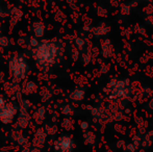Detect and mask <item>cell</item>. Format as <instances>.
<instances>
[{
    "mask_svg": "<svg viewBox=\"0 0 153 152\" xmlns=\"http://www.w3.org/2000/svg\"><path fill=\"white\" fill-rule=\"evenodd\" d=\"M40 96H41V98H42V101L46 102V101H48L49 99H51V97H52V92H51V90L49 89V87H43L40 91Z\"/></svg>",
    "mask_w": 153,
    "mask_h": 152,
    "instance_id": "4fadbf2b",
    "label": "cell"
},
{
    "mask_svg": "<svg viewBox=\"0 0 153 152\" xmlns=\"http://www.w3.org/2000/svg\"><path fill=\"white\" fill-rule=\"evenodd\" d=\"M81 127H82L83 129H87V128H88V123H85V122L81 123Z\"/></svg>",
    "mask_w": 153,
    "mask_h": 152,
    "instance_id": "cb8c5ba5",
    "label": "cell"
},
{
    "mask_svg": "<svg viewBox=\"0 0 153 152\" xmlns=\"http://www.w3.org/2000/svg\"><path fill=\"white\" fill-rule=\"evenodd\" d=\"M128 150L131 151V152H133V151L135 150V148H134V147H132V145H129V146H128Z\"/></svg>",
    "mask_w": 153,
    "mask_h": 152,
    "instance_id": "d4e9b609",
    "label": "cell"
},
{
    "mask_svg": "<svg viewBox=\"0 0 153 152\" xmlns=\"http://www.w3.org/2000/svg\"><path fill=\"white\" fill-rule=\"evenodd\" d=\"M10 46V39L5 36H1L0 37V47L1 48H7Z\"/></svg>",
    "mask_w": 153,
    "mask_h": 152,
    "instance_id": "2e32d148",
    "label": "cell"
},
{
    "mask_svg": "<svg viewBox=\"0 0 153 152\" xmlns=\"http://www.w3.org/2000/svg\"><path fill=\"white\" fill-rule=\"evenodd\" d=\"M28 39L26 37H21L20 39L18 40V44L20 45L22 48L26 49V47H28Z\"/></svg>",
    "mask_w": 153,
    "mask_h": 152,
    "instance_id": "e0dca14e",
    "label": "cell"
},
{
    "mask_svg": "<svg viewBox=\"0 0 153 152\" xmlns=\"http://www.w3.org/2000/svg\"><path fill=\"white\" fill-rule=\"evenodd\" d=\"M71 124H72V122H71L69 119L64 120V122H62V126H64L66 129H70V128H71Z\"/></svg>",
    "mask_w": 153,
    "mask_h": 152,
    "instance_id": "44dd1931",
    "label": "cell"
},
{
    "mask_svg": "<svg viewBox=\"0 0 153 152\" xmlns=\"http://www.w3.org/2000/svg\"><path fill=\"white\" fill-rule=\"evenodd\" d=\"M5 104H6L5 98H4L3 95H1V94H0V110H1L2 108H4V105H5Z\"/></svg>",
    "mask_w": 153,
    "mask_h": 152,
    "instance_id": "7402d4cb",
    "label": "cell"
},
{
    "mask_svg": "<svg viewBox=\"0 0 153 152\" xmlns=\"http://www.w3.org/2000/svg\"><path fill=\"white\" fill-rule=\"evenodd\" d=\"M73 147V141L68 136H62L55 142V148L62 152H70Z\"/></svg>",
    "mask_w": 153,
    "mask_h": 152,
    "instance_id": "5b68a950",
    "label": "cell"
},
{
    "mask_svg": "<svg viewBox=\"0 0 153 152\" xmlns=\"http://www.w3.org/2000/svg\"><path fill=\"white\" fill-rule=\"evenodd\" d=\"M30 123V117L28 115V112H23V110H20L19 113V116L17 118L16 124L19 128H26L27 126Z\"/></svg>",
    "mask_w": 153,
    "mask_h": 152,
    "instance_id": "ba28073f",
    "label": "cell"
},
{
    "mask_svg": "<svg viewBox=\"0 0 153 152\" xmlns=\"http://www.w3.org/2000/svg\"><path fill=\"white\" fill-rule=\"evenodd\" d=\"M8 71L12 75V80L20 83L24 80L29 71V66L26 59L20 54H16L10 57L8 62Z\"/></svg>",
    "mask_w": 153,
    "mask_h": 152,
    "instance_id": "7a4b0ae2",
    "label": "cell"
},
{
    "mask_svg": "<svg viewBox=\"0 0 153 152\" xmlns=\"http://www.w3.org/2000/svg\"><path fill=\"white\" fill-rule=\"evenodd\" d=\"M39 91V87L36 81L33 80H24L21 85V93L22 95H32Z\"/></svg>",
    "mask_w": 153,
    "mask_h": 152,
    "instance_id": "8992f818",
    "label": "cell"
},
{
    "mask_svg": "<svg viewBox=\"0 0 153 152\" xmlns=\"http://www.w3.org/2000/svg\"><path fill=\"white\" fill-rule=\"evenodd\" d=\"M70 97H71V99L74 100V101H79V100H81L83 98V92L78 89L74 90V91L71 93Z\"/></svg>",
    "mask_w": 153,
    "mask_h": 152,
    "instance_id": "5bb4252c",
    "label": "cell"
},
{
    "mask_svg": "<svg viewBox=\"0 0 153 152\" xmlns=\"http://www.w3.org/2000/svg\"><path fill=\"white\" fill-rule=\"evenodd\" d=\"M85 142L89 143V144H94L95 142V134L92 133V132H87L85 134Z\"/></svg>",
    "mask_w": 153,
    "mask_h": 152,
    "instance_id": "ac0fdd59",
    "label": "cell"
},
{
    "mask_svg": "<svg viewBox=\"0 0 153 152\" xmlns=\"http://www.w3.org/2000/svg\"><path fill=\"white\" fill-rule=\"evenodd\" d=\"M59 48L56 43L50 40L40 42L36 49L31 50V54L36 61V67L41 72H47L55 64L59 56Z\"/></svg>",
    "mask_w": 153,
    "mask_h": 152,
    "instance_id": "6da1fadb",
    "label": "cell"
},
{
    "mask_svg": "<svg viewBox=\"0 0 153 152\" xmlns=\"http://www.w3.org/2000/svg\"><path fill=\"white\" fill-rule=\"evenodd\" d=\"M7 16H10V14H8L7 12H5V10H3V7L0 5V19H3Z\"/></svg>",
    "mask_w": 153,
    "mask_h": 152,
    "instance_id": "ffe728a7",
    "label": "cell"
},
{
    "mask_svg": "<svg viewBox=\"0 0 153 152\" xmlns=\"http://www.w3.org/2000/svg\"><path fill=\"white\" fill-rule=\"evenodd\" d=\"M32 108V103L28 99H24V98H20L19 99V110H23V112H28Z\"/></svg>",
    "mask_w": 153,
    "mask_h": 152,
    "instance_id": "7c38bea8",
    "label": "cell"
},
{
    "mask_svg": "<svg viewBox=\"0 0 153 152\" xmlns=\"http://www.w3.org/2000/svg\"><path fill=\"white\" fill-rule=\"evenodd\" d=\"M39 44H40V42L38 41V39L34 37L30 38L28 41V47L27 48H29V50H33V49H36L39 46Z\"/></svg>",
    "mask_w": 153,
    "mask_h": 152,
    "instance_id": "9a60e30c",
    "label": "cell"
},
{
    "mask_svg": "<svg viewBox=\"0 0 153 152\" xmlns=\"http://www.w3.org/2000/svg\"><path fill=\"white\" fill-rule=\"evenodd\" d=\"M1 33H2V30H1V28H0V37H1Z\"/></svg>",
    "mask_w": 153,
    "mask_h": 152,
    "instance_id": "484cf974",
    "label": "cell"
},
{
    "mask_svg": "<svg viewBox=\"0 0 153 152\" xmlns=\"http://www.w3.org/2000/svg\"><path fill=\"white\" fill-rule=\"evenodd\" d=\"M46 140V130L40 128V129L36 130V136L33 139V143L36 144V146H43V144L45 143Z\"/></svg>",
    "mask_w": 153,
    "mask_h": 152,
    "instance_id": "30bf717a",
    "label": "cell"
},
{
    "mask_svg": "<svg viewBox=\"0 0 153 152\" xmlns=\"http://www.w3.org/2000/svg\"><path fill=\"white\" fill-rule=\"evenodd\" d=\"M3 90L8 97L10 98L17 97L18 100L20 98H22L21 97V95H22V93H21V85L18 82H15L13 80L5 81L3 83Z\"/></svg>",
    "mask_w": 153,
    "mask_h": 152,
    "instance_id": "277c9868",
    "label": "cell"
},
{
    "mask_svg": "<svg viewBox=\"0 0 153 152\" xmlns=\"http://www.w3.org/2000/svg\"><path fill=\"white\" fill-rule=\"evenodd\" d=\"M18 106L13 102H6L4 108L0 110V121L4 124H10L14 121L17 113H18Z\"/></svg>",
    "mask_w": 153,
    "mask_h": 152,
    "instance_id": "3957f363",
    "label": "cell"
},
{
    "mask_svg": "<svg viewBox=\"0 0 153 152\" xmlns=\"http://www.w3.org/2000/svg\"><path fill=\"white\" fill-rule=\"evenodd\" d=\"M23 17V10L19 7H14L10 10V28H14L19 21L22 19Z\"/></svg>",
    "mask_w": 153,
    "mask_h": 152,
    "instance_id": "52a82bcc",
    "label": "cell"
},
{
    "mask_svg": "<svg viewBox=\"0 0 153 152\" xmlns=\"http://www.w3.org/2000/svg\"><path fill=\"white\" fill-rule=\"evenodd\" d=\"M32 31H33L34 37L36 39L44 37L45 31H46V26H45L44 22H42V21H40V20L34 21V22L32 23Z\"/></svg>",
    "mask_w": 153,
    "mask_h": 152,
    "instance_id": "9c48e42d",
    "label": "cell"
},
{
    "mask_svg": "<svg viewBox=\"0 0 153 152\" xmlns=\"http://www.w3.org/2000/svg\"><path fill=\"white\" fill-rule=\"evenodd\" d=\"M6 81L5 78V74L3 72H0V83H4Z\"/></svg>",
    "mask_w": 153,
    "mask_h": 152,
    "instance_id": "603a6c76",
    "label": "cell"
},
{
    "mask_svg": "<svg viewBox=\"0 0 153 152\" xmlns=\"http://www.w3.org/2000/svg\"><path fill=\"white\" fill-rule=\"evenodd\" d=\"M62 113H64L65 115L70 116V115L73 113V110H72V108H71V106H70V105H66L64 108H62Z\"/></svg>",
    "mask_w": 153,
    "mask_h": 152,
    "instance_id": "d6986e66",
    "label": "cell"
},
{
    "mask_svg": "<svg viewBox=\"0 0 153 152\" xmlns=\"http://www.w3.org/2000/svg\"><path fill=\"white\" fill-rule=\"evenodd\" d=\"M45 118H46V108L44 106H40V108H38L34 110L33 119L36 123L41 124L45 120Z\"/></svg>",
    "mask_w": 153,
    "mask_h": 152,
    "instance_id": "8fae6325",
    "label": "cell"
}]
</instances>
